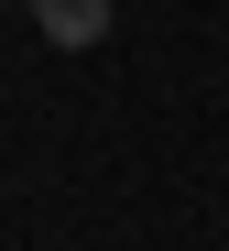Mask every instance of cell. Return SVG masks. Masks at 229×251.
Segmentation results:
<instances>
[{
	"label": "cell",
	"mask_w": 229,
	"mask_h": 251,
	"mask_svg": "<svg viewBox=\"0 0 229 251\" xmlns=\"http://www.w3.org/2000/svg\"><path fill=\"white\" fill-rule=\"evenodd\" d=\"M33 22H44V44H55V55H87V44H109L120 0H33Z\"/></svg>",
	"instance_id": "obj_1"
}]
</instances>
